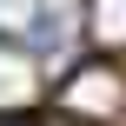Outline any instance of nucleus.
Segmentation results:
<instances>
[{
	"label": "nucleus",
	"instance_id": "obj_1",
	"mask_svg": "<svg viewBox=\"0 0 126 126\" xmlns=\"http://www.w3.org/2000/svg\"><path fill=\"white\" fill-rule=\"evenodd\" d=\"M53 113L80 126H120L126 120V66L106 53H86L73 60L60 80H53Z\"/></svg>",
	"mask_w": 126,
	"mask_h": 126
},
{
	"label": "nucleus",
	"instance_id": "obj_2",
	"mask_svg": "<svg viewBox=\"0 0 126 126\" xmlns=\"http://www.w3.org/2000/svg\"><path fill=\"white\" fill-rule=\"evenodd\" d=\"M80 33L93 53L120 60L126 53V0H80Z\"/></svg>",
	"mask_w": 126,
	"mask_h": 126
},
{
	"label": "nucleus",
	"instance_id": "obj_3",
	"mask_svg": "<svg viewBox=\"0 0 126 126\" xmlns=\"http://www.w3.org/2000/svg\"><path fill=\"white\" fill-rule=\"evenodd\" d=\"M66 33H73V27H66V13H60V7H33V13H27L20 47H27V53H60V47H66Z\"/></svg>",
	"mask_w": 126,
	"mask_h": 126
},
{
	"label": "nucleus",
	"instance_id": "obj_4",
	"mask_svg": "<svg viewBox=\"0 0 126 126\" xmlns=\"http://www.w3.org/2000/svg\"><path fill=\"white\" fill-rule=\"evenodd\" d=\"M0 126H47V120H33V113H0Z\"/></svg>",
	"mask_w": 126,
	"mask_h": 126
},
{
	"label": "nucleus",
	"instance_id": "obj_5",
	"mask_svg": "<svg viewBox=\"0 0 126 126\" xmlns=\"http://www.w3.org/2000/svg\"><path fill=\"white\" fill-rule=\"evenodd\" d=\"M47 126H80V120H47Z\"/></svg>",
	"mask_w": 126,
	"mask_h": 126
}]
</instances>
